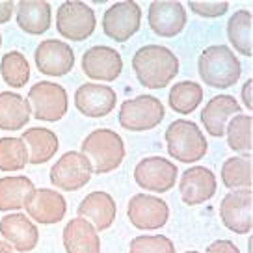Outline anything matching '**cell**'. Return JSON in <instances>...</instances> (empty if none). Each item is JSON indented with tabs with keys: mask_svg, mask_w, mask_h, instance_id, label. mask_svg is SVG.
Listing matches in <instances>:
<instances>
[{
	"mask_svg": "<svg viewBox=\"0 0 253 253\" xmlns=\"http://www.w3.org/2000/svg\"><path fill=\"white\" fill-rule=\"evenodd\" d=\"M82 71L91 80L114 82L123 71V58L114 47L93 45L82 54Z\"/></svg>",
	"mask_w": 253,
	"mask_h": 253,
	"instance_id": "16",
	"label": "cell"
},
{
	"mask_svg": "<svg viewBox=\"0 0 253 253\" xmlns=\"http://www.w3.org/2000/svg\"><path fill=\"white\" fill-rule=\"evenodd\" d=\"M179 190H181L182 203L188 207H196L214 198L218 190V181L209 168L192 166L182 173Z\"/></svg>",
	"mask_w": 253,
	"mask_h": 253,
	"instance_id": "18",
	"label": "cell"
},
{
	"mask_svg": "<svg viewBox=\"0 0 253 253\" xmlns=\"http://www.w3.org/2000/svg\"><path fill=\"white\" fill-rule=\"evenodd\" d=\"M142 26V8L134 0L116 2L104 11L103 32L116 43L128 41Z\"/></svg>",
	"mask_w": 253,
	"mask_h": 253,
	"instance_id": "10",
	"label": "cell"
},
{
	"mask_svg": "<svg viewBox=\"0 0 253 253\" xmlns=\"http://www.w3.org/2000/svg\"><path fill=\"white\" fill-rule=\"evenodd\" d=\"M0 253H15V250H13L8 242H4V240L0 238Z\"/></svg>",
	"mask_w": 253,
	"mask_h": 253,
	"instance_id": "38",
	"label": "cell"
},
{
	"mask_svg": "<svg viewBox=\"0 0 253 253\" xmlns=\"http://www.w3.org/2000/svg\"><path fill=\"white\" fill-rule=\"evenodd\" d=\"M252 157H231L221 164V182L229 190L252 188Z\"/></svg>",
	"mask_w": 253,
	"mask_h": 253,
	"instance_id": "29",
	"label": "cell"
},
{
	"mask_svg": "<svg viewBox=\"0 0 253 253\" xmlns=\"http://www.w3.org/2000/svg\"><path fill=\"white\" fill-rule=\"evenodd\" d=\"M184 253H201V252H184Z\"/></svg>",
	"mask_w": 253,
	"mask_h": 253,
	"instance_id": "40",
	"label": "cell"
},
{
	"mask_svg": "<svg viewBox=\"0 0 253 253\" xmlns=\"http://www.w3.org/2000/svg\"><path fill=\"white\" fill-rule=\"evenodd\" d=\"M0 235L4 242H8L19 253H28L36 250V246L40 242V231L36 227V223L23 212L6 214L0 220Z\"/></svg>",
	"mask_w": 253,
	"mask_h": 253,
	"instance_id": "19",
	"label": "cell"
},
{
	"mask_svg": "<svg viewBox=\"0 0 253 253\" xmlns=\"http://www.w3.org/2000/svg\"><path fill=\"white\" fill-rule=\"evenodd\" d=\"M36 188L32 179L24 175L15 177H2L0 179V211L11 212L24 207V201L30 196V192Z\"/></svg>",
	"mask_w": 253,
	"mask_h": 253,
	"instance_id": "27",
	"label": "cell"
},
{
	"mask_svg": "<svg viewBox=\"0 0 253 253\" xmlns=\"http://www.w3.org/2000/svg\"><path fill=\"white\" fill-rule=\"evenodd\" d=\"M13 15H15V2L13 0L0 2V24L9 23V19Z\"/></svg>",
	"mask_w": 253,
	"mask_h": 253,
	"instance_id": "36",
	"label": "cell"
},
{
	"mask_svg": "<svg viewBox=\"0 0 253 253\" xmlns=\"http://www.w3.org/2000/svg\"><path fill=\"white\" fill-rule=\"evenodd\" d=\"M166 118V108L155 95H138L126 99L119 108V125L130 132L153 130Z\"/></svg>",
	"mask_w": 253,
	"mask_h": 253,
	"instance_id": "5",
	"label": "cell"
},
{
	"mask_svg": "<svg viewBox=\"0 0 253 253\" xmlns=\"http://www.w3.org/2000/svg\"><path fill=\"white\" fill-rule=\"evenodd\" d=\"M188 8L199 17H205V19H216L227 13L229 4L227 2H190Z\"/></svg>",
	"mask_w": 253,
	"mask_h": 253,
	"instance_id": "34",
	"label": "cell"
},
{
	"mask_svg": "<svg viewBox=\"0 0 253 253\" xmlns=\"http://www.w3.org/2000/svg\"><path fill=\"white\" fill-rule=\"evenodd\" d=\"M63 248L67 253H101L99 231L84 218H73L63 227Z\"/></svg>",
	"mask_w": 253,
	"mask_h": 253,
	"instance_id": "23",
	"label": "cell"
},
{
	"mask_svg": "<svg viewBox=\"0 0 253 253\" xmlns=\"http://www.w3.org/2000/svg\"><path fill=\"white\" fill-rule=\"evenodd\" d=\"M28 218L41 225H54L65 218L67 201L60 192L52 188H34L24 201Z\"/></svg>",
	"mask_w": 253,
	"mask_h": 253,
	"instance_id": "13",
	"label": "cell"
},
{
	"mask_svg": "<svg viewBox=\"0 0 253 253\" xmlns=\"http://www.w3.org/2000/svg\"><path fill=\"white\" fill-rule=\"evenodd\" d=\"M93 175L91 164L84 153L67 151L50 168V182L63 192H77L84 188Z\"/></svg>",
	"mask_w": 253,
	"mask_h": 253,
	"instance_id": "8",
	"label": "cell"
},
{
	"mask_svg": "<svg viewBox=\"0 0 253 253\" xmlns=\"http://www.w3.org/2000/svg\"><path fill=\"white\" fill-rule=\"evenodd\" d=\"M91 164L93 173L104 175L118 169L125 158L123 138L110 128H95L84 138L82 151Z\"/></svg>",
	"mask_w": 253,
	"mask_h": 253,
	"instance_id": "3",
	"label": "cell"
},
{
	"mask_svg": "<svg viewBox=\"0 0 253 253\" xmlns=\"http://www.w3.org/2000/svg\"><path fill=\"white\" fill-rule=\"evenodd\" d=\"M240 104L233 95H216L203 106L201 123L205 126L207 134L214 138H221L225 134V126L233 116L240 114Z\"/></svg>",
	"mask_w": 253,
	"mask_h": 253,
	"instance_id": "21",
	"label": "cell"
},
{
	"mask_svg": "<svg viewBox=\"0 0 253 253\" xmlns=\"http://www.w3.org/2000/svg\"><path fill=\"white\" fill-rule=\"evenodd\" d=\"M0 75L2 80L13 89L23 87L30 80V63L26 56L19 50H9L0 60Z\"/></svg>",
	"mask_w": 253,
	"mask_h": 253,
	"instance_id": "31",
	"label": "cell"
},
{
	"mask_svg": "<svg viewBox=\"0 0 253 253\" xmlns=\"http://www.w3.org/2000/svg\"><path fill=\"white\" fill-rule=\"evenodd\" d=\"M166 145L169 157L182 164H196L207 155L209 143L194 121L175 119L166 128Z\"/></svg>",
	"mask_w": 253,
	"mask_h": 253,
	"instance_id": "4",
	"label": "cell"
},
{
	"mask_svg": "<svg viewBox=\"0 0 253 253\" xmlns=\"http://www.w3.org/2000/svg\"><path fill=\"white\" fill-rule=\"evenodd\" d=\"M19 28L30 36H41L52 24V6L47 0H21L15 4Z\"/></svg>",
	"mask_w": 253,
	"mask_h": 253,
	"instance_id": "22",
	"label": "cell"
},
{
	"mask_svg": "<svg viewBox=\"0 0 253 253\" xmlns=\"http://www.w3.org/2000/svg\"><path fill=\"white\" fill-rule=\"evenodd\" d=\"M221 223L237 235H250L253 229V192L252 188L231 190L220 203Z\"/></svg>",
	"mask_w": 253,
	"mask_h": 253,
	"instance_id": "11",
	"label": "cell"
},
{
	"mask_svg": "<svg viewBox=\"0 0 253 253\" xmlns=\"http://www.w3.org/2000/svg\"><path fill=\"white\" fill-rule=\"evenodd\" d=\"M205 253H240V250L237 248V244H233V240H216L212 244H209Z\"/></svg>",
	"mask_w": 253,
	"mask_h": 253,
	"instance_id": "35",
	"label": "cell"
},
{
	"mask_svg": "<svg viewBox=\"0 0 253 253\" xmlns=\"http://www.w3.org/2000/svg\"><path fill=\"white\" fill-rule=\"evenodd\" d=\"M28 166V149L23 138H0V171H21Z\"/></svg>",
	"mask_w": 253,
	"mask_h": 253,
	"instance_id": "32",
	"label": "cell"
},
{
	"mask_svg": "<svg viewBox=\"0 0 253 253\" xmlns=\"http://www.w3.org/2000/svg\"><path fill=\"white\" fill-rule=\"evenodd\" d=\"M203 101V87L194 80H182L173 84L168 95V103L171 110L182 116H188L198 108Z\"/></svg>",
	"mask_w": 253,
	"mask_h": 253,
	"instance_id": "28",
	"label": "cell"
},
{
	"mask_svg": "<svg viewBox=\"0 0 253 253\" xmlns=\"http://www.w3.org/2000/svg\"><path fill=\"white\" fill-rule=\"evenodd\" d=\"M21 138L26 143L28 164H32V166H41V164L48 162L60 147L58 136L45 126H32L28 130H24V134Z\"/></svg>",
	"mask_w": 253,
	"mask_h": 253,
	"instance_id": "24",
	"label": "cell"
},
{
	"mask_svg": "<svg viewBox=\"0 0 253 253\" xmlns=\"http://www.w3.org/2000/svg\"><path fill=\"white\" fill-rule=\"evenodd\" d=\"M34 60L41 75L65 77L75 67V50L65 41L45 40L34 50Z\"/></svg>",
	"mask_w": 253,
	"mask_h": 253,
	"instance_id": "14",
	"label": "cell"
},
{
	"mask_svg": "<svg viewBox=\"0 0 253 253\" xmlns=\"http://www.w3.org/2000/svg\"><path fill=\"white\" fill-rule=\"evenodd\" d=\"M26 101L32 108V116L40 121L56 123L63 119L69 110V97L63 86L54 84L50 80H41L34 84L28 91Z\"/></svg>",
	"mask_w": 253,
	"mask_h": 253,
	"instance_id": "6",
	"label": "cell"
},
{
	"mask_svg": "<svg viewBox=\"0 0 253 253\" xmlns=\"http://www.w3.org/2000/svg\"><path fill=\"white\" fill-rule=\"evenodd\" d=\"M253 118L248 114H237L229 119V123L225 126V134L227 143L233 151L237 153H246L252 155L253 149Z\"/></svg>",
	"mask_w": 253,
	"mask_h": 253,
	"instance_id": "30",
	"label": "cell"
},
{
	"mask_svg": "<svg viewBox=\"0 0 253 253\" xmlns=\"http://www.w3.org/2000/svg\"><path fill=\"white\" fill-rule=\"evenodd\" d=\"M253 15L250 9H238L227 21V40L233 48L242 56H253V40H252Z\"/></svg>",
	"mask_w": 253,
	"mask_h": 253,
	"instance_id": "26",
	"label": "cell"
},
{
	"mask_svg": "<svg viewBox=\"0 0 253 253\" xmlns=\"http://www.w3.org/2000/svg\"><path fill=\"white\" fill-rule=\"evenodd\" d=\"M132 71L147 89H164L179 75V58L164 45H143L132 56Z\"/></svg>",
	"mask_w": 253,
	"mask_h": 253,
	"instance_id": "1",
	"label": "cell"
},
{
	"mask_svg": "<svg viewBox=\"0 0 253 253\" xmlns=\"http://www.w3.org/2000/svg\"><path fill=\"white\" fill-rule=\"evenodd\" d=\"M147 21L151 30L160 38L179 36L188 21L186 8L177 0H155L147 9Z\"/></svg>",
	"mask_w": 253,
	"mask_h": 253,
	"instance_id": "15",
	"label": "cell"
},
{
	"mask_svg": "<svg viewBox=\"0 0 253 253\" xmlns=\"http://www.w3.org/2000/svg\"><path fill=\"white\" fill-rule=\"evenodd\" d=\"M97 28V17L91 6L69 0L60 4L56 11V30L69 41H84L91 38Z\"/></svg>",
	"mask_w": 253,
	"mask_h": 253,
	"instance_id": "7",
	"label": "cell"
},
{
	"mask_svg": "<svg viewBox=\"0 0 253 253\" xmlns=\"http://www.w3.org/2000/svg\"><path fill=\"white\" fill-rule=\"evenodd\" d=\"M118 104V93L110 86L86 82L75 91V106L86 118H104Z\"/></svg>",
	"mask_w": 253,
	"mask_h": 253,
	"instance_id": "17",
	"label": "cell"
},
{
	"mask_svg": "<svg viewBox=\"0 0 253 253\" xmlns=\"http://www.w3.org/2000/svg\"><path fill=\"white\" fill-rule=\"evenodd\" d=\"M130 253H175V244L171 238L164 235H142L132 238Z\"/></svg>",
	"mask_w": 253,
	"mask_h": 253,
	"instance_id": "33",
	"label": "cell"
},
{
	"mask_svg": "<svg viewBox=\"0 0 253 253\" xmlns=\"http://www.w3.org/2000/svg\"><path fill=\"white\" fill-rule=\"evenodd\" d=\"M252 89H253V80L248 79L244 86H242V101H244V106L248 110L253 108V101H252Z\"/></svg>",
	"mask_w": 253,
	"mask_h": 253,
	"instance_id": "37",
	"label": "cell"
},
{
	"mask_svg": "<svg viewBox=\"0 0 253 253\" xmlns=\"http://www.w3.org/2000/svg\"><path fill=\"white\" fill-rule=\"evenodd\" d=\"M0 47H2V34H0Z\"/></svg>",
	"mask_w": 253,
	"mask_h": 253,
	"instance_id": "39",
	"label": "cell"
},
{
	"mask_svg": "<svg viewBox=\"0 0 253 253\" xmlns=\"http://www.w3.org/2000/svg\"><path fill=\"white\" fill-rule=\"evenodd\" d=\"M32 118V108L23 95L15 91L0 93V130L15 132L28 125Z\"/></svg>",
	"mask_w": 253,
	"mask_h": 253,
	"instance_id": "25",
	"label": "cell"
},
{
	"mask_svg": "<svg viewBox=\"0 0 253 253\" xmlns=\"http://www.w3.org/2000/svg\"><path fill=\"white\" fill-rule=\"evenodd\" d=\"M77 212L79 218L89 221L97 231H106L116 220L118 207L108 192H91L80 201Z\"/></svg>",
	"mask_w": 253,
	"mask_h": 253,
	"instance_id": "20",
	"label": "cell"
},
{
	"mask_svg": "<svg viewBox=\"0 0 253 253\" xmlns=\"http://www.w3.org/2000/svg\"><path fill=\"white\" fill-rule=\"evenodd\" d=\"M198 73L209 87L227 89L238 82L242 65L233 54V48L227 45H211L199 54Z\"/></svg>",
	"mask_w": 253,
	"mask_h": 253,
	"instance_id": "2",
	"label": "cell"
},
{
	"mask_svg": "<svg viewBox=\"0 0 253 253\" xmlns=\"http://www.w3.org/2000/svg\"><path fill=\"white\" fill-rule=\"evenodd\" d=\"M126 216L136 229L155 231L169 220V207L162 198L151 194H136L126 207Z\"/></svg>",
	"mask_w": 253,
	"mask_h": 253,
	"instance_id": "12",
	"label": "cell"
},
{
	"mask_svg": "<svg viewBox=\"0 0 253 253\" xmlns=\"http://www.w3.org/2000/svg\"><path fill=\"white\" fill-rule=\"evenodd\" d=\"M179 177L177 164L162 157H145L134 168L136 184L145 192L166 194L175 186Z\"/></svg>",
	"mask_w": 253,
	"mask_h": 253,
	"instance_id": "9",
	"label": "cell"
}]
</instances>
